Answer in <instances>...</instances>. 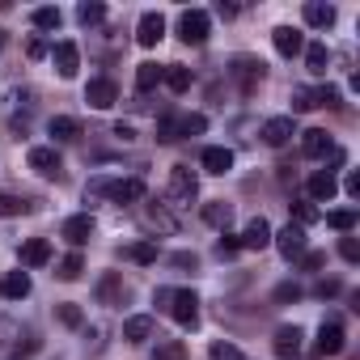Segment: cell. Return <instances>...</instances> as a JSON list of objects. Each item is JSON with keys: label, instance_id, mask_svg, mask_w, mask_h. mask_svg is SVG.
<instances>
[{"label": "cell", "instance_id": "52a82bcc", "mask_svg": "<svg viewBox=\"0 0 360 360\" xmlns=\"http://www.w3.org/2000/svg\"><path fill=\"white\" fill-rule=\"evenodd\" d=\"M347 347V335H343V322L339 318H326L322 330H318V356H339Z\"/></svg>", "mask_w": 360, "mask_h": 360}, {"label": "cell", "instance_id": "3957f363", "mask_svg": "<svg viewBox=\"0 0 360 360\" xmlns=\"http://www.w3.org/2000/svg\"><path fill=\"white\" fill-rule=\"evenodd\" d=\"M208 30H212V18L204 9H187L183 18H178V39H183L187 47H204L208 43Z\"/></svg>", "mask_w": 360, "mask_h": 360}, {"label": "cell", "instance_id": "e0dca14e", "mask_svg": "<svg viewBox=\"0 0 360 360\" xmlns=\"http://www.w3.org/2000/svg\"><path fill=\"white\" fill-rule=\"evenodd\" d=\"M238 242H242V250H267V246H271V225H267L263 217H255V221L242 229Z\"/></svg>", "mask_w": 360, "mask_h": 360}, {"label": "cell", "instance_id": "603a6c76", "mask_svg": "<svg viewBox=\"0 0 360 360\" xmlns=\"http://www.w3.org/2000/svg\"><path fill=\"white\" fill-rule=\"evenodd\" d=\"M153 330H157V322L148 314H136V318L123 322V339L127 343H144V339H153Z\"/></svg>", "mask_w": 360, "mask_h": 360}, {"label": "cell", "instance_id": "f1b7e54d", "mask_svg": "<svg viewBox=\"0 0 360 360\" xmlns=\"http://www.w3.org/2000/svg\"><path fill=\"white\" fill-rule=\"evenodd\" d=\"M22 212H34V200H22V195L0 191V217H22Z\"/></svg>", "mask_w": 360, "mask_h": 360}, {"label": "cell", "instance_id": "ac0fdd59", "mask_svg": "<svg viewBox=\"0 0 360 360\" xmlns=\"http://www.w3.org/2000/svg\"><path fill=\"white\" fill-rule=\"evenodd\" d=\"M18 259H22V267H43L51 259V242L47 238H30V242H22Z\"/></svg>", "mask_w": 360, "mask_h": 360}, {"label": "cell", "instance_id": "4316f807", "mask_svg": "<svg viewBox=\"0 0 360 360\" xmlns=\"http://www.w3.org/2000/svg\"><path fill=\"white\" fill-rule=\"evenodd\" d=\"M204 221H208L212 229H229V221H233V208H229L225 200H212V204H204Z\"/></svg>", "mask_w": 360, "mask_h": 360}, {"label": "cell", "instance_id": "d6a6232c", "mask_svg": "<svg viewBox=\"0 0 360 360\" xmlns=\"http://www.w3.org/2000/svg\"><path fill=\"white\" fill-rule=\"evenodd\" d=\"M30 22H34L39 30H60L64 13H60V9H51V5H43V9H34V13H30Z\"/></svg>", "mask_w": 360, "mask_h": 360}, {"label": "cell", "instance_id": "4dcf8cb0", "mask_svg": "<svg viewBox=\"0 0 360 360\" xmlns=\"http://www.w3.org/2000/svg\"><path fill=\"white\" fill-rule=\"evenodd\" d=\"M51 136H56V140H77V136H81V123H77L72 115H56V119H51Z\"/></svg>", "mask_w": 360, "mask_h": 360}, {"label": "cell", "instance_id": "cb8c5ba5", "mask_svg": "<svg viewBox=\"0 0 360 360\" xmlns=\"http://www.w3.org/2000/svg\"><path fill=\"white\" fill-rule=\"evenodd\" d=\"M335 5H322V0H309L305 5V26H314V30H326V26H335Z\"/></svg>", "mask_w": 360, "mask_h": 360}, {"label": "cell", "instance_id": "b9f144b4", "mask_svg": "<svg viewBox=\"0 0 360 360\" xmlns=\"http://www.w3.org/2000/svg\"><path fill=\"white\" fill-rule=\"evenodd\" d=\"M56 314H60V322H64V326H72V330H77V326L85 322V314H81V305H72V301H64V305H60Z\"/></svg>", "mask_w": 360, "mask_h": 360}, {"label": "cell", "instance_id": "f546056e", "mask_svg": "<svg viewBox=\"0 0 360 360\" xmlns=\"http://www.w3.org/2000/svg\"><path fill=\"white\" fill-rule=\"evenodd\" d=\"M157 85H161V64H140V68H136V89L148 94V89H157Z\"/></svg>", "mask_w": 360, "mask_h": 360}, {"label": "cell", "instance_id": "681fc988", "mask_svg": "<svg viewBox=\"0 0 360 360\" xmlns=\"http://www.w3.org/2000/svg\"><path fill=\"white\" fill-rule=\"evenodd\" d=\"M343 191H347V200H360V174H347L343 178Z\"/></svg>", "mask_w": 360, "mask_h": 360}, {"label": "cell", "instance_id": "2e32d148", "mask_svg": "<svg viewBox=\"0 0 360 360\" xmlns=\"http://www.w3.org/2000/svg\"><path fill=\"white\" fill-rule=\"evenodd\" d=\"M259 136H263V144L280 148V144H288L297 131H292V119H288V115H276V119H267V123H263V131H259Z\"/></svg>", "mask_w": 360, "mask_h": 360}, {"label": "cell", "instance_id": "9f6ffc18", "mask_svg": "<svg viewBox=\"0 0 360 360\" xmlns=\"http://www.w3.org/2000/svg\"><path fill=\"white\" fill-rule=\"evenodd\" d=\"M0 47H5V34H0Z\"/></svg>", "mask_w": 360, "mask_h": 360}, {"label": "cell", "instance_id": "8d00e7d4", "mask_svg": "<svg viewBox=\"0 0 360 360\" xmlns=\"http://www.w3.org/2000/svg\"><path fill=\"white\" fill-rule=\"evenodd\" d=\"M153 360H187V347H183V339H165V343H157Z\"/></svg>", "mask_w": 360, "mask_h": 360}, {"label": "cell", "instance_id": "5b68a950", "mask_svg": "<svg viewBox=\"0 0 360 360\" xmlns=\"http://www.w3.org/2000/svg\"><path fill=\"white\" fill-rule=\"evenodd\" d=\"M229 77L242 85V94H255V89H259V81H263V60L233 56V64H229Z\"/></svg>", "mask_w": 360, "mask_h": 360}, {"label": "cell", "instance_id": "7402d4cb", "mask_svg": "<svg viewBox=\"0 0 360 360\" xmlns=\"http://www.w3.org/2000/svg\"><path fill=\"white\" fill-rule=\"evenodd\" d=\"M123 297H127L123 280H119L115 271H106V276L98 280V301H102V305H123Z\"/></svg>", "mask_w": 360, "mask_h": 360}, {"label": "cell", "instance_id": "7dc6e473", "mask_svg": "<svg viewBox=\"0 0 360 360\" xmlns=\"http://www.w3.org/2000/svg\"><path fill=\"white\" fill-rule=\"evenodd\" d=\"M276 301H280V305H284V301H301V284H292V280H288V284H276Z\"/></svg>", "mask_w": 360, "mask_h": 360}, {"label": "cell", "instance_id": "277c9868", "mask_svg": "<svg viewBox=\"0 0 360 360\" xmlns=\"http://www.w3.org/2000/svg\"><path fill=\"white\" fill-rule=\"evenodd\" d=\"M26 161H30V169H34L39 178H56V183H60V178H64V161H60L56 144H34Z\"/></svg>", "mask_w": 360, "mask_h": 360}, {"label": "cell", "instance_id": "ab89813d", "mask_svg": "<svg viewBox=\"0 0 360 360\" xmlns=\"http://www.w3.org/2000/svg\"><path fill=\"white\" fill-rule=\"evenodd\" d=\"M157 140L161 144H174L178 140V115H161L157 119Z\"/></svg>", "mask_w": 360, "mask_h": 360}, {"label": "cell", "instance_id": "4fadbf2b", "mask_svg": "<svg viewBox=\"0 0 360 360\" xmlns=\"http://www.w3.org/2000/svg\"><path fill=\"white\" fill-rule=\"evenodd\" d=\"M60 238H64V242H72V246H85V242L94 238V217H89V212L68 217V221L60 225Z\"/></svg>", "mask_w": 360, "mask_h": 360}, {"label": "cell", "instance_id": "60d3db41", "mask_svg": "<svg viewBox=\"0 0 360 360\" xmlns=\"http://www.w3.org/2000/svg\"><path fill=\"white\" fill-rule=\"evenodd\" d=\"M292 217H297V225L305 229V225H314V221H318V208H314L309 200H297V204H292Z\"/></svg>", "mask_w": 360, "mask_h": 360}, {"label": "cell", "instance_id": "8992f818", "mask_svg": "<svg viewBox=\"0 0 360 360\" xmlns=\"http://www.w3.org/2000/svg\"><path fill=\"white\" fill-rule=\"evenodd\" d=\"M85 102H89L94 110H110V106L119 102V85H115L110 77H94V81L85 85Z\"/></svg>", "mask_w": 360, "mask_h": 360}, {"label": "cell", "instance_id": "11a10c76", "mask_svg": "<svg viewBox=\"0 0 360 360\" xmlns=\"http://www.w3.org/2000/svg\"><path fill=\"white\" fill-rule=\"evenodd\" d=\"M115 136H123V140H131L136 131H131V123H115Z\"/></svg>", "mask_w": 360, "mask_h": 360}, {"label": "cell", "instance_id": "f6af8a7d", "mask_svg": "<svg viewBox=\"0 0 360 360\" xmlns=\"http://www.w3.org/2000/svg\"><path fill=\"white\" fill-rule=\"evenodd\" d=\"M314 94H318V106H330V110L339 106V89H335V85H318Z\"/></svg>", "mask_w": 360, "mask_h": 360}, {"label": "cell", "instance_id": "83f0119b", "mask_svg": "<svg viewBox=\"0 0 360 360\" xmlns=\"http://www.w3.org/2000/svg\"><path fill=\"white\" fill-rule=\"evenodd\" d=\"M326 64H330L326 43H309V47H305V68H309L314 77H322V72H326Z\"/></svg>", "mask_w": 360, "mask_h": 360}, {"label": "cell", "instance_id": "d590c367", "mask_svg": "<svg viewBox=\"0 0 360 360\" xmlns=\"http://www.w3.org/2000/svg\"><path fill=\"white\" fill-rule=\"evenodd\" d=\"M123 255H127L131 263H140V267H148V263H157V246H153V242H136V246H127Z\"/></svg>", "mask_w": 360, "mask_h": 360}, {"label": "cell", "instance_id": "7a4b0ae2", "mask_svg": "<svg viewBox=\"0 0 360 360\" xmlns=\"http://www.w3.org/2000/svg\"><path fill=\"white\" fill-rule=\"evenodd\" d=\"M200 195V178L187 165H174L169 169V208H191Z\"/></svg>", "mask_w": 360, "mask_h": 360}, {"label": "cell", "instance_id": "30bf717a", "mask_svg": "<svg viewBox=\"0 0 360 360\" xmlns=\"http://www.w3.org/2000/svg\"><path fill=\"white\" fill-rule=\"evenodd\" d=\"M106 200L119 204V208H123V204H140V200H144V183H140V178H119V183L106 187Z\"/></svg>", "mask_w": 360, "mask_h": 360}, {"label": "cell", "instance_id": "d4e9b609", "mask_svg": "<svg viewBox=\"0 0 360 360\" xmlns=\"http://www.w3.org/2000/svg\"><path fill=\"white\" fill-rule=\"evenodd\" d=\"M161 81H165L174 94H187V89H191V68H187V64H165V68H161Z\"/></svg>", "mask_w": 360, "mask_h": 360}, {"label": "cell", "instance_id": "ee69618b", "mask_svg": "<svg viewBox=\"0 0 360 360\" xmlns=\"http://www.w3.org/2000/svg\"><path fill=\"white\" fill-rule=\"evenodd\" d=\"M238 250H242V242H238L233 233H221V242H217V255H221V259H233Z\"/></svg>", "mask_w": 360, "mask_h": 360}, {"label": "cell", "instance_id": "6da1fadb", "mask_svg": "<svg viewBox=\"0 0 360 360\" xmlns=\"http://www.w3.org/2000/svg\"><path fill=\"white\" fill-rule=\"evenodd\" d=\"M157 305H161L178 326H187V330L200 326V297H195L191 288H161V292H157Z\"/></svg>", "mask_w": 360, "mask_h": 360}, {"label": "cell", "instance_id": "ba28073f", "mask_svg": "<svg viewBox=\"0 0 360 360\" xmlns=\"http://www.w3.org/2000/svg\"><path fill=\"white\" fill-rule=\"evenodd\" d=\"M271 242H276V250H280L284 259H301V255H305V229H301V225H288V229L271 233Z\"/></svg>", "mask_w": 360, "mask_h": 360}, {"label": "cell", "instance_id": "8fae6325", "mask_svg": "<svg viewBox=\"0 0 360 360\" xmlns=\"http://www.w3.org/2000/svg\"><path fill=\"white\" fill-rule=\"evenodd\" d=\"M305 191H309V204H330V200H335V191H339V183H335V174L318 169V174H309Z\"/></svg>", "mask_w": 360, "mask_h": 360}, {"label": "cell", "instance_id": "44dd1931", "mask_svg": "<svg viewBox=\"0 0 360 360\" xmlns=\"http://www.w3.org/2000/svg\"><path fill=\"white\" fill-rule=\"evenodd\" d=\"M0 297L5 301H26L30 297V276L26 271H9L5 280H0Z\"/></svg>", "mask_w": 360, "mask_h": 360}, {"label": "cell", "instance_id": "7bdbcfd3", "mask_svg": "<svg viewBox=\"0 0 360 360\" xmlns=\"http://www.w3.org/2000/svg\"><path fill=\"white\" fill-rule=\"evenodd\" d=\"M208 360H246V356H242L233 343H212V347H208Z\"/></svg>", "mask_w": 360, "mask_h": 360}, {"label": "cell", "instance_id": "d6986e66", "mask_svg": "<svg viewBox=\"0 0 360 360\" xmlns=\"http://www.w3.org/2000/svg\"><path fill=\"white\" fill-rule=\"evenodd\" d=\"M330 136L322 131V127H309V131H301V153L305 157H330Z\"/></svg>", "mask_w": 360, "mask_h": 360}, {"label": "cell", "instance_id": "db71d44e", "mask_svg": "<svg viewBox=\"0 0 360 360\" xmlns=\"http://www.w3.org/2000/svg\"><path fill=\"white\" fill-rule=\"evenodd\" d=\"M169 263H174V267H195V255H174Z\"/></svg>", "mask_w": 360, "mask_h": 360}, {"label": "cell", "instance_id": "7c38bea8", "mask_svg": "<svg viewBox=\"0 0 360 360\" xmlns=\"http://www.w3.org/2000/svg\"><path fill=\"white\" fill-rule=\"evenodd\" d=\"M51 60H56V72L64 77V81H72L77 77V68H81V51H77V43H56V51H51Z\"/></svg>", "mask_w": 360, "mask_h": 360}, {"label": "cell", "instance_id": "f35d334b", "mask_svg": "<svg viewBox=\"0 0 360 360\" xmlns=\"http://www.w3.org/2000/svg\"><path fill=\"white\" fill-rule=\"evenodd\" d=\"M292 110H318V94L309 85H297L292 89Z\"/></svg>", "mask_w": 360, "mask_h": 360}, {"label": "cell", "instance_id": "f907efd6", "mask_svg": "<svg viewBox=\"0 0 360 360\" xmlns=\"http://www.w3.org/2000/svg\"><path fill=\"white\" fill-rule=\"evenodd\" d=\"M26 56H30V60H43V56H47V43H43V39H30V43H26Z\"/></svg>", "mask_w": 360, "mask_h": 360}, {"label": "cell", "instance_id": "74e56055", "mask_svg": "<svg viewBox=\"0 0 360 360\" xmlns=\"http://www.w3.org/2000/svg\"><path fill=\"white\" fill-rule=\"evenodd\" d=\"M77 22H81V26H98V22H106V5H98V0L89 5V0H85V5L77 9Z\"/></svg>", "mask_w": 360, "mask_h": 360}, {"label": "cell", "instance_id": "9a60e30c", "mask_svg": "<svg viewBox=\"0 0 360 360\" xmlns=\"http://www.w3.org/2000/svg\"><path fill=\"white\" fill-rule=\"evenodd\" d=\"M271 43H276V51H280L284 60H292V56L305 51V39H301V30H292V26H276V30H271Z\"/></svg>", "mask_w": 360, "mask_h": 360}, {"label": "cell", "instance_id": "c3c4849f", "mask_svg": "<svg viewBox=\"0 0 360 360\" xmlns=\"http://www.w3.org/2000/svg\"><path fill=\"white\" fill-rule=\"evenodd\" d=\"M339 255H343L347 263H360V246H356V238H343V242H339Z\"/></svg>", "mask_w": 360, "mask_h": 360}, {"label": "cell", "instance_id": "484cf974", "mask_svg": "<svg viewBox=\"0 0 360 360\" xmlns=\"http://www.w3.org/2000/svg\"><path fill=\"white\" fill-rule=\"evenodd\" d=\"M144 225H148V229H157V233H174V229H178V221H174V217H169L157 200L144 208Z\"/></svg>", "mask_w": 360, "mask_h": 360}, {"label": "cell", "instance_id": "816d5d0a", "mask_svg": "<svg viewBox=\"0 0 360 360\" xmlns=\"http://www.w3.org/2000/svg\"><path fill=\"white\" fill-rule=\"evenodd\" d=\"M217 18H225V22H233V18H238V5H225V0H221V5H217Z\"/></svg>", "mask_w": 360, "mask_h": 360}, {"label": "cell", "instance_id": "ffe728a7", "mask_svg": "<svg viewBox=\"0 0 360 360\" xmlns=\"http://www.w3.org/2000/svg\"><path fill=\"white\" fill-rule=\"evenodd\" d=\"M200 165H204L208 174H229V169H233V148H221V144H212V148H204Z\"/></svg>", "mask_w": 360, "mask_h": 360}, {"label": "cell", "instance_id": "9c48e42d", "mask_svg": "<svg viewBox=\"0 0 360 360\" xmlns=\"http://www.w3.org/2000/svg\"><path fill=\"white\" fill-rule=\"evenodd\" d=\"M301 326H280L276 330V339H271V347H276V360H297L301 356Z\"/></svg>", "mask_w": 360, "mask_h": 360}, {"label": "cell", "instance_id": "bcb514c9", "mask_svg": "<svg viewBox=\"0 0 360 360\" xmlns=\"http://www.w3.org/2000/svg\"><path fill=\"white\" fill-rule=\"evenodd\" d=\"M301 267H305V271H322V267H326V255H322V250H305V255H301Z\"/></svg>", "mask_w": 360, "mask_h": 360}, {"label": "cell", "instance_id": "836d02e7", "mask_svg": "<svg viewBox=\"0 0 360 360\" xmlns=\"http://www.w3.org/2000/svg\"><path fill=\"white\" fill-rule=\"evenodd\" d=\"M81 271H85V259H81L77 250H72V255H64V259H60V267H56V276H60V280H81Z\"/></svg>", "mask_w": 360, "mask_h": 360}, {"label": "cell", "instance_id": "e575fe53", "mask_svg": "<svg viewBox=\"0 0 360 360\" xmlns=\"http://www.w3.org/2000/svg\"><path fill=\"white\" fill-rule=\"evenodd\" d=\"M326 225L339 229V233H352L356 229V212L352 208H335V212H326Z\"/></svg>", "mask_w": 360, "mask_h": 360}, {"label": "cell", "instance_id": "1f68e13d", "mask_svg": "<svg viewBox=\"0 0 360 360\" xmlns=\"http://www.w3.org/2000/svg\"><path fill=\"white\" fill-rule=\"evenodd\" d=\"M204 131H208L204 115H178V140H183V136H204Z\"/></svg>", "mask_w": 360, "mask_h": 360}, {"label": "cell", "instance_id": "f5cc1de1", "mask_svg": "<svg viewBox=\"0 0 360 360\" xmlns=\"http://www.w3.org/2000/svg\"><path fill=\"white\" fill-rule=\"evenodd\" d=\"M335 292H339V284H335V280H322V284H318V297H335Z\"/></svg>", "mask_w": 360, "mask_h": 360}, {"label": "cell", "instance_id": "5bb4252c", "mask_svg": "<svg viewBox=\"0 0 360 360\" xmlns=\"http://www.w3.org/2000/svg\"><path fill=\"white\" fill-rule=\"evenodd\" d=\"M161 39H165V18L161 13H144L140 26H136V43L140 47H157Z\"/></svg>", "mask_w": 360, "mask_h": 360}]
</instances>
